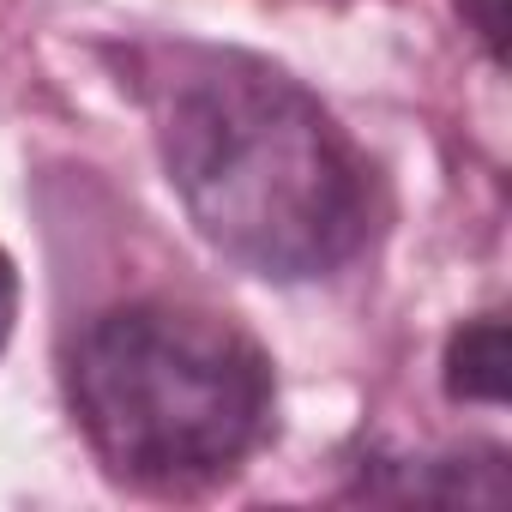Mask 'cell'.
<instances>
[{
    "label": "cell",
    "instance_id": "6da1fadb",
    "mask_svg": "<svg viewBox=\"0 0 512 512\" xmlns=\"http://www.w3.org/2000/svg\"><path fill=\"white\" fill-rule=\"evenodd\" d=\"M157 157L193 229L253 278H326L368 241L374 181L332 109L284 67L175 43L139 73Z\"/></svg>",
    "mask_w": 512,
    "mask_h": 512
},
{
    "label": "cell",
    "instance_id": "7a4b0ae2",
    "mask_svg": "<svg viewBox=\"0 0 512 512\" xmlns=\"http://www.w3.org/2000/svg\"><path fill=\"white\" fill-rule=\"evenodd\" d=\"M67 398L121 482L205 488L266 440L272 362L205 308L127 302L79 338Z\"/></svg>",
    "mask_w": 512,
    "mask_h": 512
},
{
    "label": "cell",
    "instance_id": "3957f363",
    "mask_svg": "<svg viewBox=\"0 0 512 512\" xmlns=\"http://www.w3.org/2000/svg\"><path fill=\"white\" fill-rule=\"evenodd\" d=\"M512 362H506V320L482 314L452 332L446 344V392L464 404H506Z\"/></svg>",
    "mask_w": 512,
    "mask_h": 512
},
{
    "label": "cell",
    "instance_id": "277c9868",
    "mask_svg": "<svg viewBox=\"0 0 512 512\" xmlns=\"http://www.w3.org/2000/svg\"><path fill=\"white\" fill-rule=\"evenodd\" d=\"M464 19L476 25V37L488 43V55H506V0H464Z\"/></svg>",
    "mask_w": 512,
    "mask_h": 512
},
{
    "label": "cell",
    "instance_id": "5b68a950",
    "mask_svg": "<svg viewBox=\"0 0 512 512\" xmlns=\"http://www.w3.org/2000/svg\"><path fill=\"white\" fill-rule=\"evenodd\" d=\"M13 320H19V272L7 260V247H0V350L13 338Z\"/></svg>",
    "mask_w": 512,
    "mask_h": 512
}]
</instances>
